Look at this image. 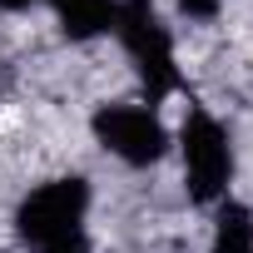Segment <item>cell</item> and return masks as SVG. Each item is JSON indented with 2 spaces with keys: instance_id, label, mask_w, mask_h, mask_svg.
Returning <instances> with one entry per match:
<instances>
[{
  "instance_id": "cell-1",
  "label": "cell",
  "mask_w": 253,
  "mask_h": 253,
  "mask_svg": "<svg viewBox=\"0 0 253 253\" xmlns=\"http://www.w3.org/2000/svg\"><path fill=\"white\" fill-rule=\"evenodd\" d=\"M84 213H89V184L84 179H50L20 204L15 223H20V238L40 253H89Z\"/></svg>"
},
{
  "instance_id": "cell-3",
  "label": "cell",
  "mask_w": 253,
  "mask_h": 253,
  "mask_svg": "<svg viewBox=\"0 0 253 253\" xmlns=\"http://www.w3.org/2000/svg\"><path fill=\"white\" fill-rule=\"evenodd\" d=\"M184 179H189V194L199 204H218L228 194V174H233V149H228V134L223 124L209 114V109H189L184 119Z\"/></svg>"
},
{
  "instance_id": "cell-8",
  "label": "cell",
  "mask_w": 253,
  "mask_h": 253,
  "mask_svg": "<svg viewBox=\"0 0 253 253\" xmlns=\"http://www.w3.org/2000/svg\"><path fill=\"white\" fill-rule=\"evenodd\" d=\"M25 5H35V0H0V10H25Z\"/></svg>"
},
{
  "instance_id": "cell-6",
  "label": "cell",
  "mask_w": 253,
  "mask_h": 253,
  "mask_svg": "<svg viewBox=\"0 0 253 253\" xmlns=\"http://www.w3.org/2000/svg\"><path fill=\"white\" fill-rule=\"evenodd\" d=\"M213 253H253V213L243 204H218V228H213Z\"/></svg>"
},
{
  "instance_id": "cell-4",
  "label": "cell",
  "mask_w": 253,
  "mask_h": 253,
  "mask_svg": "<svg viewBox=\"0 0 253 253\" xmlns=\"http://www.w3.org/2000/svg\"><path fill=\"white\" fill-rule=\"evenodd\" d=\"M94 139L124 164H154L169 144L159 114L144 104H104L94 114Z\"/></svg>"
},
{
  "instance_id": "cell-2",
  "label": "cell",
  "mask_w": 253,
  "mask_h": 253,
  "mask_svg": "<svg viewBox=\"0 0 253 253\" xmlns=\"http://www.w3.org/2000/svg\"><path fill=\"white\" fill-rule=\"evenodd\" d=\"M114 30H119L124 50H129L149 99H159V94H169L179 84L169 30H164V20H159V10L149 5V0H124V5H114Z\"/></svg>"
},
{
  "instance_id": "cell-5",
  "label": "cell",
  "mask_w": 253,
  "mask_h": 253,
  "mask_svg": "<svg viewBox=\"0 0 253 253\" xmlns=\"http://www.w3.org/2000/svg\"><path fill=\"white\" fill-rule=\"evenodd\" d=\"M50 10L70 40H94L114 25V0H50Z\"/></svg>"
},
{
  "instance_id": "cell-7",
  "label": "cell",
  "mask_w": 253,
  "mask_h": 253,
  "mask_svg": "<svg viewBox=\"0 0 253 253\" xmlns=\"http://www.w3.org/2000/svg\"><path fill=\"white\" fill-rule=\"evenodd\" d=\"M179 10H184L189 20H213V15H218V0H179Z\"/></svg>"
}]
</instances>
